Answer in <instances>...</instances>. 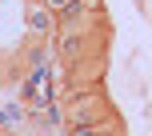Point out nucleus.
Instances as JSON below:
<instances>
[{
	"mask_svg": "<svg viewBox=\"0 0 152 136\" xmlns=\"http://www.w3.org/2000/svg\"><path fill=\"white\" fill-rule=\"evenodd\" d=\"M44 4H48V8H52V12H56V16H60V12H68V8L76 4V0H44Z\"/></svg>",
	"mask_w": 152,
	"mask_h": 136,
	"instance_id": "obj_2",
	"label": "nucleus"
},
{
	"mask_svg": "<svg viewBox=\"0 0 152 136\" xmlns=\"http://www.w3.org/2000/svg\"><path fill=\"white\" fill-rule=\"evenodd\" d=\"M76 136H108L104 128H88V132H76Z\"/></svg>",
	"mask_w": 152,
	"mask_h": 136,
	"instance_id": "obj_3",
	"label": "nucleus"
},
{
	"mask_svg": "<svg viewBox=\"0 0 152 136\" xmlns=\"http://www.w3.org/2000/svg\"><path fill=\"white\" fill-rule=\"evenodd\" d=\"M0 136H12V132H0Z\"/></svg>",
	"mask_w": 152,
	"mask_h": 136,
	"instance_id": "obj_4",
	"label": "nucleus"
},
{
	"mask_svg": "<svg viewBox=\"0 0 152 136\" xmlns=\"http://www.w3.org/2000/svg\"><path fill=\"white\" fill-rule=\"evenodd\" d=\"M24 28H28L32 40H52L56 36V12L44 0H28L24 4Z\"/></svg>",
	"mask_w": 152,
	"mask_h": 136,
	"instance_id": "obj_1",
	"label": "nucleus"
},
{
	"mask_svg": "<svg viewBox=\"0 0 152 136\" xmlns=\"http://www.w3.org/2000/svg\"><path fill=\"white\" fill-rule=\"evenodd\" d=\"M24 4H28V0H24Z\"/></svg>",
	"mask_w": 152,
	"mask_h": 136,
	"instance_id": "obj_5",
	"label": "nucleus"
}]
</instances>
